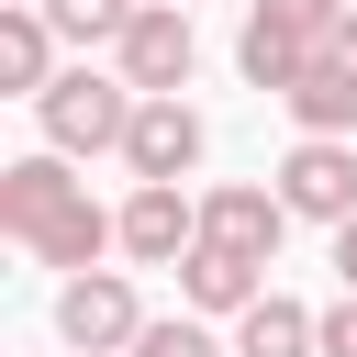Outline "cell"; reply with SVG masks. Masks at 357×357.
Here are the masks:
<instances>
[{"mask_svg": "<svg viewBox=\"0 0 357 357\" xmlns=\"http://www.w3.org/2000/svg\"><path fill=\"white\" fill-rule=\"evenodd\" d=\"M134 357H223V346H212V324H201V312H156V324L134 335Z\"/></svg>", "mask_w": 357, "mask_h": 357, "instance_id": "obj_15", "label": "cell"}, {"mask_svg": "<svg viewBox=\"0 0 357 357\" xmlns=\"http://www.w3.org/2000/svg\"><path fill=\"white\" fill-rule=\"evenodd\" d=\"M335 279H346V290H357V212H346V223H335Z\"/></svg>", "mask_w": 357, "mask_h": 357, "instance_id": "obj_17", "label": "cell"}, {"mask_svg": "<svg viewBox=\"0 0 357 357\" xmlns=\"http://www.w3.org/2000/svg\"><path fill=\"white\" fill-rule=\"evenodd\" d=\"M201 234L268 268V257H279V234H290V201H279V190H245V178H234V190H201Z\"/></svg>", "mask_w": 357, "mask_h": 357, "instance_id": "obj_8", "label": "cell"}, {"mask_svg": "<svg viewBox=\"0 0 357 357\" xmlns=\"http://www.w3.org/2000/svg\"><path fill=\"white\" fill-rule=\"evenodd\" d=\"M33 11H45L67 45H123V22H134L145 0H33Z\"/></svg>", "mask_w": 357, "mask_h": 357, "instance_id": "obj_14", "label": "cell"}, {"mask_svg": "<svg viewBox=\"0 0 357 357\" xmlns=\"http://www.w3.org/2000/svg\"><path fill=\"white\" fill-rule=\"evenodd\" d=\"M190 11H167V0H145L134 22H123V45H112V78H134L145 100H178L190 89Z\"/></svg>", "mask_w": 357, "mask_h": 357, "instance_id": "obj_5", "label": "cell"}, {"mask_svg": "<svg viewBox=\"0 0 357 357\" xmlns=\"http://www.w3.org/2000/svg\"><path fill=\"white\" fill-rule=\"evenodd\" d=\"M156 312L134 301V279L123 268H78L67 290H56V335L78 346V357H134V335H145Z\"/></svg>", "mask_w": 357, "mask_h": 357, "instance_id": "obj_4", "label": "cell"}, {"mask_svg": "<svg viewBox=\"0 0 357 357\" xmlns=\"http://www.w3.org/2000/svg\"><path fill=\"white\" fill-rule=\"evenodd\" d=\"M167 11H190V0H167Z\"/></svg>", "mask_w": 357, "mask_h": 357, "instance_id": "obj_18", "label": "cell"}, {"mask_svg": "<svg viewBox=\"0 0 357 357\" xmlns=\"http://www.w3.org/2000/svg\"><path fill=\"white\" fill-rule=\"evenodd\" d=\"M201 245V201H178V178H134V201H123V257L134 268H178Z\"/></svg>", "mask_w": 357, "mask_h": 357, "instance_id": "obj_7", "label": "cell"}, {"mask_svg": "<svg viewBox=\"0 0 357 357\" xmlns=\"http://www.w3.org/2000/svg\"><path fill=\"white\" fill-rule=\"evenodd\" d=\"M33 112H45V145H56V156H123L145 89H134V78H100V67H67Z\"/></svg>", "mask_w": 357, "mask_h": 357, "instance_id": "obj_3", "label": "cell"}, {"mask_svg": "<svg viewBox=\"0 0 357 357\" xmlns=\"http://www.w3.org/2000/svg\"><path fill=\"white\" fill-rule=\"evenodd\" d=\"M290 123H301V134H357V67H346L335 45L301 67V89H290Z\"/></svg>", "mask_w": 357, "mask_h": 357, "instance_id": "obj_12", "label": "cell"}, {"mask_svg": "<svg viewBox=\"0 0 357 357\" xmlns=\"http://www.w3.org/2000/svg\"><path fill=\"white\" fill-rule=\"evenodd\" d=\"M123 167H134V178H190V167H201V112H190V100H145L134 134H123Z\"/></svg>", "mask_w": 357, "mask_h": 357, "instance_id": "obj_9", "label": "cell"}, {"mask_svg": "<svg viewBox=\"0 0 357 357\" xmlns=\"http://www.w3.org/2000/svg\"><path fill=\"white\" fill-rule=\"evenodd\" d=\"M335 22H346V0H257V11H245V45H234L245 89L290 100V89H301V67L335 45Z\"/></svg>", "mask_w": 357, "mask_h": 357, "instance_id": "obj_2", "label": "cell"}, {"mask_svg": "<svg viewBox=\"0 0 357 357\" xmlns=\"http://www.w3.org/2000/svg\"><path fill=\"white\" fill-rule=\"evenodd\" d=\"M279 201H290L301 223H346V212H357V145H346V134H301V145L279 156Z\"/></svg>", "mask_w": 357, "mask_h": 357, "instance_id": "obj_6", "label": "cell"}, {"mask_svg": "<svg viewBox=\"0 0 357 357\" xmlns=\"http://www.w3.org/2000/svg\"><path fill=\"white\" fill-rule=\"evenodd\" d=\"M0 234L78 279V268H100V245H123V212H100L89 178H67V156H11L0 167Z\"/></svg>", "mask_w": 357, "mask_h": 357, "instance_id": "obj_1", "label": "cell"}, {"mask_svg": "<svg viewBox=\"0 0 357 357\" xmlns=\"http://www.w3.org/2000/svg\"><path fill=\"white\" fill-rule=\"evenodd\" d=\"M0 89H22V100L56 89V22L45 11H0Z\"/></svg>", "mask_w": 357, "mask_h": 357, "instance_id": "obj_13", "label": "cell"}, {"mask_svg": "<svg viewBox=\"0 0 357 357\" xmlns=\"http://www.w3.org/2000/svg\"><path fill=\"white\" fill-rule=\"evenodd\" d=\"M234 357H324V312H301V301L257 290V301L234 312Z\"/></svg>", "mask_w": 357, "mask_h": 357, "instance_id": "obj_10", "label": "cell"}, {"mask_svg": "<svg viewBox=\"0 0 357 357\" xmlns=\"http://www.w3.org/2000/svg\"><path fill=\"white\" fill-rule=\"evenodd\" d=\"M324 357H357V290H346V301L324 312Z\"/></svg>", "mask_w": 357, "mask_h": 357, "instance_id": "obj_16", "label": "cell"}, {"mask_svg": "<svg viewBox=\"0 0 357 357\" xmlns=\"http://www.w3.org/2000/svg\"><path fill=\"white\" fill-rule=\"evenodd\" d=\"M178 290H190V312H245L268 279H257V257H234V245H212V234H201V245L178 257Z\"/></svg>", "mask_w": 357, "mask_h": 357, "instance_id": "obj_11", "label": "cell"}]
</instances>
